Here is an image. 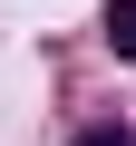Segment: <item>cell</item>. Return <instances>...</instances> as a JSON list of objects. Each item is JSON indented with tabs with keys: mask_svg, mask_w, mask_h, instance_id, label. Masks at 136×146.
Wrapping results in <instances>:
<instances>
[{
	"mask_svg": "<svg viewBox=\"0 0 136 146\" xmlns=\"http://www.w3.org/2000/svg\"><path fill=\"white\" fill-rule=\"evenodd\" d=\"M107 49L136 58V0H107Z\"/></svg>",
	"mask_w": 136,
	"mask_h": 146,
	"instance_id": "obj_1",
	"label": "cell"
},
{
	"mask_svg": "<svg viewBox=\"0 0 136 146\" xmlns=\"http://www.w3.org/2000/svg\"><path fill=\"white\" fill-rule=\"evenodd\" d=\"M78 146H136V136H126V127H88Z\"/></svg>",
	"mask_w": 136,
	"mask_h": 146,
	"instance_id": "obj_2",
	"label": "cell"
}]
</instances>
